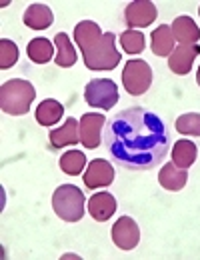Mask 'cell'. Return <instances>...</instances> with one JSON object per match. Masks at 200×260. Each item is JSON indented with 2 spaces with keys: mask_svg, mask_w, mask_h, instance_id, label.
<instances>
[{
  "mask_svg": "<svg viewBox=\"0 0 200 260\" xmlns=\"http://www.w3.org/2000/svg\"><path fill=\"white\" fill-rule=\"evenodd\" d=\"M102 144L108 158L126 170H152L166 158L170 134L162 118L130 106L106 120Z\"/></svg>",
  "mask_w": 200,
  "mask_h": 260,
  "instance_id": "1",
  "label": "cell"
},
{
  "mask_svg": "<svg viewBox=\"0 0 200 260\" xmlns=\"http://www.w3.org/2000/svg\"><path fill=\"white\" fill-rule=\"evenodd\" d=\"M74 40L82 50L84 64L90 70H114L120 64V52L116 50V34L102 32L96 22H78L74 28Z\"/></svg>",
  "mask_w": 200,
  "mask_h": 260,
  "instance_id": "2",
  "label": "cell"
},
{
  "mask_svg": "<svg viewBox=\"0 0 200 260\" xmlns=\"http://www.w3.org/2000/svg\"><path fill=\"white\" fill-rule=\"evenodd\" d=\"M36 98L32 82L24 78H10L0 86V108L10 116H24Z\"/></svg>",
  "mask_w": 200,
  "mask_h": 260,
  "instance_id": "3",
  "label": "cell"
},
{
  "mask_svg": "<svg viewBox=\"0 0 200 260\" xmlns=\"http://www.w3.org/2000/svg\"><path fill=\"white\" fill-rule=\"evenodd\" d=\"M86 196L74 184H62L52 194V210L64 222H78L84 216Z\"/></svg>",
  "mask_w": 200,
  "mask_h": 260,
  "instance_id": "4",
  "label": "cell"
},
{
  "mask_svg": "<svg viewBox=\"0 0 200 260\" xmlns=\"http://www.w3.org/2000/svg\"><path fill=\"white\" fill-rule=\"evenodd\" d=\"M152 84V68L146 60H128L122 68V86L130 96L144 94Z\"/></svg>",
  "mask_w": 200,
  "mask_h": 260,
  "instance_id": "5",
  "label": "cell"
},
{
  "mask_svg": "<svg viewBox=\"0 0 200 260\" xmlns=\"http://www.w3.org/2000/svg\"><path fill=\"white\" fill-rule=\"evenodd\" d=\"M84 100L102 110H110L118 102V86L110 78H92L84 88Z\"/></svg>",
  "mask_w": 200,
  "mask_h": 260,
  "instance_id": "6",
  "label": "cell"
},
{
  "mask_svg": "<svg viewBox=\"0 0 200 260\" xmlns=\"http://www.w3.org/2000/svg\"><path fill=\"white\" fill-rule=\"evenodd\" d=\"M112 242L120 248V250H132L140 242V228L136 224V220L130 216H120L110 230Z\"/></svg>",
  "mask_w": 200,
  "mask_h": 260,
  "instance_id": "7",
  "label": "cell"
},
{
  "mask_svg": "<svg viewBox=\"0 0 200 260\" xmlns=\"http://www.w3.org/2000/svg\"><path fill=\"white\" fill-rule=\"evenodd\" d=\"M158 16V10L154 6V2H148V0H138V2H130L126 8H124V22L128 28H144V26H150Z\"/></svg>",
  "mask_w": 200,
  "mask_h": 260,
  "instance_id": "8",
  "label": "cell"
},
{
  "mask_svg": "<svg viewBox=\"0 0 200 260\" xmlns=\"http://www.w3.org/2000/svg\"><path fill=\"white\" fill-rule=\"evenodd\" d=\"M106 126L104 122V114H94V112H88V114H82L80 118V142L94 150L102 144V130Z\"/></svg>",
  "mask_w": 200,
  "mask_h": 260,
  "instance_id": "9",
  "label": "cell"
},
{
  "mask_svg": "<svg viewBox=\"0 0 200 260\" xmlns=\"http://www.w3.org/2000/svg\"><path fill=\"white\" fill-rule=\"evenodd\" d=\"M114 182V168L112 164L104 158H94L88 162V168L84 172V184L86 188L94 190V188H102Z\"/></svg>",
  "mask_w": 200,
  "mask_h": 260,
  "instance_id": "10",
  "label": "cell"
},
{
  "mask_svg": "<svg viewBox=\"0 0 200 260\" xmlns=\"http://www.w3.org/2000/svg\"><path fill=\"white\" fill-rule=\"evenodd\" d=\"M200 54V46L198 44H178L172 54L168 56V68L174 72V74H188L192 70V62L194 58Z\"/></svg>",
  "mask_w": 200,
  "mask_h": 260,
  "instance_id": "11",
  "label": "cell"
},
{
  "mask_svg": "<svg viewBox=\"0 0 200 260\" xmlns=\"http://www.w3.org/2000/svg\"><path fill=\"white\" fill-rule=\"evenodd\" d=\"M116 212V198L110 192H96L88 200V214L96 222H106Z\"/></svg>",
  "mask_w": 200,
  "mask_h": 260,
  "instance_id": "12",
  "label": "cell"
},
{
  "mask_svg": "<svg viewBox=\"0 0 200 260\" xmlns=\"http://www.w3.org/2000/svg\"><path fill=\"white\" fill-rule=\"evenodd\" d=\"M48 138H50V144L54 148L74 146L76 142H80V122H76L74 116H68L60 128L50 130V136Z\"/></svg>",
  "mask_w": 200,
  "mask_h": 260,
  "instance_id": "13",
  "label": "cell"
},
{
  "mask_svg": "<svg viewBox=\"0 0 200 260\" xmlns=\"http://www.w3.org/2000/svg\"><path fill=\"white\" fill-rule=\"evenodd\" d=\"M158 182L164 190H182L188 182V172L184 168H178L174 162H166L158 172Z\"/></svg>",
  "mask_w": 200,
  "mask_h": 260,
  "instance_id": "14",
  "label": "cell"
},
{
  "mask_svg": "<svg viewBox=\"0 0 200 260\" xmlns=\"http://www.w3.org/2000/svg\"><path fill=\"white\" fill-rule=\"evenodd\" d=\"M22 22L32 30H46L54 22V14L46 4H30L24 10Z\"/></svg>",
  "mask_w": 200,
  "mask_h": 260,
  "instance_id": "15",
  "label": "cell"
},
{
  "mask_svg": "<svg viewBox=\"0 0 200 260\" xmlns=\"http://www.w3.org/2000/svg\"><path fill=\"white\" fill-rule=\"evenodd\" d=\"M172 34L174 40H178L180 44H196L200 40V28L190 16H176L172 22Z\"/></svg>",
  "mask_w": 200,
  "mask_h": 260,
  "instance_id": "16",
  "label": "cell"
},
{
  "mask_svg": "<svg viewBox=\"0 0 200 260\" xmlns=\"http://www.w3.org/2000/svg\"><path fill=\"white\" fill-rule=\"evenodd\" d=\"M62 116H64V106L54 98L42 100L36 108V120L40 126H54Z\"/></svg>",
  "mask_w": 200,
  "mask_h": 260,
  "instance_id": "17",
  "label": "cell"
},
{
  "mask_svg": "<svg viewBox=\"0 0 200 260\" xmlns=\"http://www.w3.org/2000/svg\"><path fill=\"white\" fill-rule=\"evenodd\" d=\"M150 48L156 56H162V58H168L172 54V50L176 48L174 46V34H172V28L168 24H160L154 32H152V38H150Z\"/></svg>",
  "mask_w": 200,
  "mask_h": 260,
  "instance_id": "18",
  "label": "cell"
},
{
  "mask_svg": "<svg viewBox=\"0 0 200 260\" xmlns=\"http://www.w3.org/2000/svg\"><path fill=\"white\" fill-rule=\"evenodd\" d=\"M196 154H198V148L192 140H178L172 146V162L178 168L186 170L188 166H192L196 160Z\"/></svg>",
  "mask_w": 200,
  "mask_h": 260,
  "instance_id": "19",
  "label": "cell"
},
{
  "mask_svg": "<svg viewBox=\"0 0 200 260\" xmlns=\"http://www.w3.org/2000/svg\"><path fill=\"white\" fill-rule=\"evenodd\" d=\"M26 54H28V58L32 60L34 64H46V62H50L52 56H54V44H52L50 40L38 36V38H32V40L28 42Z\"/></svg>",
  "mask_w": 200,
  "mask_h": 260,
  "instance_id": "20",
  "label": "cell"
},
{
  "mask_svg": "<svg viewBox=\"0 0 200 260\" xmlns=\"http://www.w3.org/2000/svg\"><path fill=\"white\" fill-rule=\"evenodd\" d=\"M54 46H56V66L70 68L76 64V50L72 46V40L68 38L66 32H58L54 38Z\"/></svg>",
  "mask_w": 200,
  "mask_h": 260,
  "instance_id": "21",
  "label": "cell"
},
{
  "mask_svg": "<svg viewBox=\"0 0 200 260\" xmlns=\"http://www.w3.org/2000/svg\"><path fill=\"white\" fill-rule=\"evenodd\" d=\"M86 166V156L80 150H68L60 156V170L68 176H78Z\"/></svg>",
  "mask_w": 200,
  "mask_h": 260,
  "instance_id": "22",
  "label": "cell"
},
{
  "mask_svg": "<svg viewBox=\"0 0 200 260\" xmlns=\"http://www.w3.org/2000/svg\"><path fill=\"white\" fill-rule=\"evenodd\" d=\"M144 44H146V40H144V34L140 30L128 28V30L120 34V46L128 54H140L144 50Z\"/></svg>",
  "mask_w": 200,
  "mask_h": 260,
  "instance_id": "23",
  "label": "cell"
},
{
  "mask_svg": "<svg viewBox=\"0 0 200 260\" xmlns=\"http://www.w3.org/2000/svg\"><path fill=\"white\" fill-rule=\"evenodd\" d=\"M176 130L180 134H188V136H200V114L198 112H188L176 118L174 122Z\"/></svg>",
  "mask_w": 200,
  "mask_h": 260,
  "instance_id": "24",
  "label": "cell"
},
{
  "mask_svg": "<svg viewBox=\"0 0 200 260\" xmlns=\"http://www.w3.org/2000/svg\"><path fill=\"white\" fill-rule=\"evenodd\" d=\"M16 60H18V46L12 40L2 38L0 40V68L8 70L16 64Z\"/></svg>",
  "mask_w": 200,
  "mask_h": 260,
  "instance_id": "25",
  "label": "cell"
},
{
  "mask_svg": "<svg viewBox=\"0 0 200 260\" xmlns=\"http://www.w3.org/2000/svg\"><path fill=\"white\" fill-rule=\"evenodd\" d=\"M196 84L200 86V68H198V72H196Z\"/></svg>",
  "mask_w": 200,
  "mask_h": 260,
  "instance_id": "26",
  "label": "cell"
},
{
  "mask_svg": "<svg viewBox=\"0 0 200 260\" xmlns=\"http://www.w3.org/2000/svg\"><path fill=\"white\" fill-rule=\"evenodd\" d=\"M198 14H200V6H198Z\"/></svg>",
  "mask_w": 200,
  "mask_h": 260,
  "instance_id": "27",
  "label": "cell"
}]
</instances>
